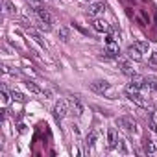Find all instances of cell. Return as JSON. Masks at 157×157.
<instances>
[{"instance_id": "cell-4", "label": "cell", "mask_w": 157, "mask_h": 157, "mask_svg": "<svg viewBox=\"0 0 157 157\" xmlns=\"http://www.w3.org/2000/svg\"><path fill=\"white\" fill-rule=\"evenodd\" d=\"M67 109H68V104L65 100H59L54 105V117H56V120H63L67 117Z\"/></svg>"}, {"instance_id": "cell-14", "label": "cell", "mask_w": 157, "mask_h": 157, "mask_svg": "<svg viewBox=\"0 0 157 157\" xmlns=\"http://www.w3.org/2000/svg\"><path fill=\"white\" fill-rule=\"evenodd\" d=\"M4 10H6V15H11V17L17 15V8L11 0H4Z\"/></svg>"}, {"instance_id": "cell-2", "label": "cell", "mask_w": 157, "mask_h": 157, "mask_svg": "<svg viewBox=\"0 0 157 157\" xmlns=\"http://www.w3.org/2000/svg\"><path fill=\"white\" fill-rule=\"evenodd\" d=\"M117 126L122 128V129H126V131H129V133H135V131H137V120H135L133 117H129V115L118 117V118H117Z\"/></svg>"}, {"instance_id": "cell-16", "label": "cell", "mask_w": 157, "mask_h": 157, "mask_svg": "<svg viewBox=\"0 0 157 157\" xmlns=\"http://www.w3.org/2000/svg\"><path fill=\"white\" fill-rule=\"evenodd\" d=\"M26 4L32 8V10H41V8H44V0H26Z\"/></svg>"}, {"instance_id": "cell-24", "label": "cell", "mask_w": 157, "mask_h": 157, "mask_svg": "<svg viewBox=\"0 0 157 157\" xmlns=\"http://www.w3.org/2000/svg\"><path fill=\"white\" fill-rule=\"evenodd\" d=\"M0 98H2L4 105H8V104H10V100H11V94H8V93H6V89H2V93H0Z\"/></svg>"}, {"instance_id": "cell-13", "label": "cell", "mask_w": 157, "mask_h": 157, "mask_svg": "<svg viewBox=\"0 0 157 157\" xmlns=\"http://www.w3.org/2000/svg\"><path fill=\"white\" fill-rule=\"evenodd\" d=\"M117 142H118V139H117V131L111 128V129L107 131V146H109V148H115Z\"/></svg>"}, {"instance_id": "cell-18", "label": "cell", "mask_w": 157, "mask_h": 157, "mask_svg": "<svg viewBox=\"0 0 157 157\" xmlns=\"http://www.w3.org/2000/svg\"><path fill=\"white\" fill-rule=\"evenodd\" d=\"M11 98H13L15 102H21V104H24V102L28 100V98H26L22 93H19V91H11Z\"/></svg>"}, {"instance_id": "cell-23", "label": "cell", "mask_w": 157, "mask_h": 157, "mask_svg": "<svg viewBox=\"0 0 157 157\" xmlns=\"http://www.w3.org/2000/svg\"><path fill=\"white\" fill-rule=\"evenodd\" d=\"M148 65H150V67H157V52H151V54H150Z\"/></svg>"}, {"instance_id": "cell-7", "label": "cell", "mask_w": 157, "mask_h": 157, "mask_svg": "<svg viewBox=\"0 0 157 157\" xmlns=\"http://www.w3.org/2000/svg\"><path fill=\"white\" fill-rule=\"evenodd\" d=\"M128 98H129L133 104H137L139 107H142V109H151V104H150L148 100H144V98L140 96V93H139V94H129Z\"/></svg>"}, {"instance_id": "cell-17", "label": "cell", "mask_w": 157, "mask_h": 157, "mask_svg": "<svg viewBox=\"0 0 157 157\" xmlns=\"http://www.w3.org/2000/svg\"><path fill=\"white\" fill-rule=\"evenodd\" d=\"M146 85H148V89L157 91V78L155 76H146Z\"/></svg>"}, {"instance_id": "cell-10", "label": "cell", "mask_w": 157, "mask_h": 157, "mask_svg": "<svg viewBox=\"0 0 157 157\" xmlns=\"http://www.w3.org/2000/svg\"><path fill=\"white\" fill-rule=\"evenodd\" d=\"M68 104H70V107L74 109V113H76V115H82V113H83V104H82V100L78 98V96H72Z\"/></svg>"}, {"instance_id": "cell-26", "label": "cell", "mask_w": 157, "mask_h": 157, "mask_svg": "<svg viewBox=\"0 0 157 157\" xmlns=\"http://www.w3.org/2000/svg\"><path fill=\"white\" fill-rule=\"evenodd\" d=\"M87 2H94V0H87Z\"/></svg>"}, {"instance_id": "cell-11", "label": "cell", "mask_w": 157, "mask_h": 157, "mask_svg": "<svg viewBox=\"0 0 157 157\" xmlns=\"http://www.w3.org/2000/svg\"><path fill=\"white\" fill-rule=\"evenodd\" d=\"M118 67H120V70H122V72H124L126 76H129V78H131V76L135 74L133 67H131V65H129V63H128L126 59H118Z\"/></svg>"}, {"instance_id": "cell-5", "label": "cell", "mask_w": 157, "mask_h": 157, "mask_svg": "<svg viewBox=\"0 0 157 157\" xmlns=\"http://www.w3.org/2000/svg\"><path fill=\"white\" fill-rule=\"evenodd\" d=\"M104 11H105V4H104V2H91L87 13H89L91 17H98V15H102Z\"/></svg>"}, {"instance_id": "cell-15", "label": "cell", "mask_w": 157, "mask_h": 157, "mask_svg": "<svg viewBox=\"0 0 157 157\" xmlns=\"http://www.w3.org/2000/svg\"><path fill=\"white\" fill-rule=\"evenodd\" d=\"M57 37H59L63 43H67V41L70 39V32H68V28H63V26H61V28L57 30Z\"/></svg>"}, {"instance_id": "cell-1", "label": "cell", "mask_w": 157, "mask_h": 157, "mask_svg": "<svg viewBox=\"0 0 157 157\" xmlns=\"http://www.w3.org/2000/svg\"><path fill=\"white\" fill-rule=\"evenodd\" d=\"M91 91H94L96 94H102V96H105V98H109V100H117V96H118V93L115 91V87H113L109 82H105V80H96V82H93V83H91Z\"/></svg>"}, {"instance_id": "cell-19", "label": "cell", "mask_w": 157, "mask_h": 157, "mask_svg": "<svg viewBox=\"0 0 157 157\" xmlns=\"http://www.w3.org/2000/svg\"><path fill=\"white\" fill-rule=\"evenodd\" d=\"M28 33H30V35H32V37L35 39V43H37V44L44 46V43H43V39H41V35H39V33H37V32H35L33 28H28Z\"/></svg>"}, {"instance_id": "cell-6", "label": "cell", "mask_w": 157, "mask_h": 157, "mask_svg": "<svg viewBox=\"0 0 157 157\" xmlns=\"http://www.w3.org/2000/svg\"><path fill=\"white\" fill-rule=\"evenodd\" d=\"M126 54H128V57H129V59H133V61H142V52L137 48V44H135V43L128 46Z\"/></svg>"}, {"instance_id": "cell-9", "label": "cell", "mask_w": 157, "mask_h": 157, "mask_svg": "<svg viewBox=\"0 0 157 157\" xmlns=\"http://www.w3.org/2000/svg\"><path fill=\"white\" fill-rule=\"evenodd\" d=\"M35 13H37V17H39L43 22H48V24H52V22H54V17H52V13H50L46 8H41V10H37Z\"/></svg>"}, {"instance_id": "cell-20", "label": "cell", "mask_w": 157, "mask_h": 157, "mask_svg": "<svg viewBox=\"0 0 157 157\" xmlns=\"http://www.w3.org/2000/svg\"><path fill=\"white\" fill-rule=\"evenodd\" d=\"M135 44H137V48H139V50H140V52H142V54H146V52H148V50H150V44H148V43H146V41H137V43H135Z\"/></svg>"}, {"instance_id": "cell-22", "label": "cell", "mask_w": 157, "mask_h": 157, "mask_svg": "<svg viewBox=\"0 0 157 157\" xmlns=\"http://www.w3.org/2000/svg\"><path fill=\"white\" fill-rule=\"evenodd\" d=\"M96 137H98V131H91L89 135H87V146L91 148L93 144H94V140H96Z\"/></svg>"}, {"instance_id": "cell-25", "label": "cell", "mask_w": 157, "mask_h": 157, "mask_svg": "<svg viewBox=\"0 0 157 157\" xmlns=\"http://www.w3.org/2000/svg\"><path fill=\"white\" fill-rule=\"evenodd\" d=\"M117 146H118V150H120L122 153H128V148H126V142H124V140H120V139H118Z\"/></svg>"}, {"instance_id": "cell-21", "label": "cell", "mask_w": 157, "mask_h": 157, "mask_svg": "<svg viewBox=\"0 0 157 157\" xmlns=\"http://www.w3.org/2000/svg\"><path fill=\"white\" fill-rule=\"evenodd\" d=\"M26 87H28V89H30L32 93H35V94H39V93H43V91H41V89H39V87H37V85H35V83L32 82V80H28V82H26Z\"/></svg>"}, {"instance_id": "cell-8", "label": "cell", "mask_w": 157, "mask_h": 157, "mask_svg": "<svg viewBox=\"0 0 157 157\" xmlns=\"http://www.w3.org/2000/svg\"><path fill=\"white\" fill-rule=\"evenodd\" d=\"M93 28H94L96 32H104V33H107V32L111 30V26H109L104 19H94V21H93Z\"/></svg>"}, {"instance_id": "cell-12", "label": "cell", "mask_w": 157, "mask_h": 157, "mask_svg": "<svg viewBox=\"0 0 157 157\" xmlns=\"http://www.w3.org/2000/svg\"><path fill=\"white\" fill-rule=\"evenodd\" d=\"M144 150H146V153H155L157 151V142L153 140V139H144Z\"/></svg>"}, {"instance_id": "cell-3", "label": "cell", "mask_w": 157, "mask_h": 157, "mask_svg": "<svg viewBox=\"0 0 157 157\" xmlns=\"http://www.w3.org/2000/svg\"><path fill=\"white\" fill-rule=\"evenodd\" d=\"M105 46H107V56L109 57H118V54H120V48H118V41L113 37V35H107L105 37Z\"/></svg>"}]
</instances>
